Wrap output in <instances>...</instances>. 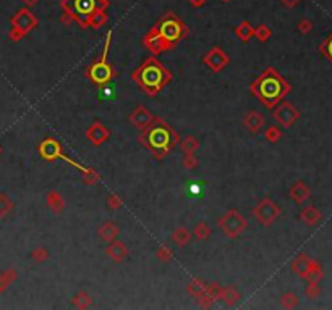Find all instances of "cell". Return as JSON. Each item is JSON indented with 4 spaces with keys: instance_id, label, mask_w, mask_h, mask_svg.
Returning <instances> with one entry per match:
<instances>
[{
    "instance_id": "31",
    "label": "cell",
    "mask_w": 332,
    "mask_h": 310,
    "mask_svg": "<svg viewBox=\"0 0 332 310\" xmlns=\"http://www.w3.org/2000/svg\"><path fill=\"white\" fill-rule=\"evenodd\" d=\"M206 287H208V284L204 283V280H201V278H193L190 283H188L186 291H188V294H190V296L198 297V296H201L204 291H206Z\"/></svg>"
},
{
    "instance_id": "45",
    "label": "cell",
    "mask_w": 332,
    "mask_h": 310,
    "mask_svg": "<svg viewBox=\"0 0 332 310\" xmlns=\"http://www.w3.org/2000/svg\"><path fill=\"white\" fill-rule=\"evenodd\" d=\"M305 296L308 299H318L321 296V286L319 283H308L305 287Z\"/></svg>"
},
{
    "instance_id": "44",
    "label": "cell",
    "mask_w": 332,
    "mask_h": 310,
    "mask_svg": "<svg viewBox=\"0 0 332 310\" xmlns=\"http://www.w3.org/2000/svg\"><path fill=\"white\" fill-rule=\"evenodd\" d=\"M220 289H222V286L220 284H217V283H211V284H208V287H206V294L212 299L214 302H217L219 301V297H220Z\"/></svg>"
},
{
    "instance_id": "12",
    "label": "cell",
    "mask_w": 332,
    "mask_h": 310,
    "mask_svg": "<svg viewBox=\"0 0 332 310\" xmlns=\"http://www.w3.org/2000/svg\"><path fill=\"white\" fill-rule=\"evenodd\" d=\"M203 63L208 66L212 73H220L227 68V65L230 63V57L222 47H212L204 53L203 57Z\"/></svg>"
},
{
    "instance_id": "14",
    "label": "cell",
    "mask_w": 332,
    "mask_h": 310,
    "mask_svg": "<svg viewBox=\"0 0 332 310\" xmlns=\"http://www.w3.org/2000/svg\"><path fill=\"white\" fill-rule=\"evenodd\" d=\"M86 139L90 141L92 146H101V144L107 142L110 139V129L102 121L94 120L86 129Z\"/></svg>"
},
{
    "instance_id": "6",
    "label": "cell",
    "mask_w": 332,
    "mask_h": 310,
    "mask_svg": "<svg viewBox=\"0 0 332 310\" xmlns=\"http://www.w3.org/2000/svg\"><path fill=\"white\" fill-rule=\"evenodd\" d=\"M152 29L159 32L162 37L167 39L169 42H172L175 47H179V44L181 41H185L188 34H190L188 25L175 12H172V10H167V12L160 16L157 23L152 26Z\"/></svg>"
},
{
    "instance_id": "30",
    "label": "cell",
    "mask_w": 332,
    "mask_h": 310,
    "mask_svg": "<svg viewBox=\"0 0 332 310\" xmlns=\"http://www.w3.org/2000/svg\"><path fill=\"white\" fill-rule=\"evenodd\" d=\"M199 147H201V142L193 136H185L183 139H180V149L185 154H195L199 151Z\"/></svg>"
},
{
    "instance_id": "32",
    "label": "cell",
    "mask_w": 332,
    "mask_h": 310,
    "mask_svg": "<svg viewBox=\"0 0 332 310\" xmlns=\"http://www.w3.org/2000/svg\"><path fill=\"white\" fill-rule=\"evenodd\" d=\"M193 236H195L198 241L209 239V236H211V226H209L206 221H199V223L195 225V228H193Z\"/></svg>"
},
{
    "instance_id": "27",
    "label": "cell",
    "mask_w": 332,
    "mask_h": 310,
    "mask_svg": "<svg viewBox=\"0 0 332 310\" xmlns=\"http://www.w3.org/2000/svg\"><path fill=\"white\" fill-rule=\"evenodd\" d=\"M323 278H324V270H323V267H321V263L318 262V260L313 258L311 267H309V270L306 271V275L303 280H306L308 283H319Z\"/></svg>"
},
{
    "instance_id": "24",
    "label": "cell",
    "mask_w": 332,
    "mask_h": 310,
    "mask_svg": "<svg viewBox=\"0 0 332 310\" xmlns=\"http://www.w3.org/2000/svg\"><path fill=\"white\" fill-rule=\"evenodd\" d=\"M107 8L104 7H97L94 12L90 15V18H88V27H91V29H101L104 25H107L109 21V15L106 12Z\"/></svg>"
},
{
    "instance_id": "2",
    "label": "cell",
    "mask_w": 332,
    "mask_h": 310,
    "mask_svg": "<svg viewBox=\"0 0 332 310\" xmlns=\"http://www.w3.org/2000/svg\"><path fill=\"white\" fill-rule=\"evenodd\" d=\"M292 84L282 76L274 66H266L250 84V92L264 105V108L272 110L279 102L289 96Z\"/></svg>"
},
{
    "instance_id": "40",
    "label": "cell",
    "mask_w": 332,
    "mask_h": 310,
    "mask_svg": "<svg viewBox=\"0 0 332 310\" xmlns=\"http://www.w3.org/2000/svg\"><path fill=\"white\" fill-rule=\"evenodd\" d=\"M106 207L109 210H119L123 207V199L117 196V194H109L107 201H106Z\"/></svg>"
},
{
    "instance_id": "35",
    "label": "cell",
    "mask_w": 332,
    "mask_h": 310,
    "mask_svg": "<svg viewBox=\"0 0 332 310\" xmlns=\"http://www.w3.org/2000/svg\"><path fill=\"white\" fill-rule=\"evenodd\" d=\"M282 136H284V132H282L279 126H269L264 131V139L271 144H277L282 139Z\"/></svg>"
},
{
    "instance_id": "25",
    "label": "cell",
    "mask_w": 332,
    "mask_h": 310,
    "mask_svg": "<svg viewBox=\"0 0 332 310\" xmlns=\"http://www.w3.org/2000/svg\"><path fill=\"white\" fill-rule=\"evenodd\" d=\"M219 301H222L227 307H234L240 301V292L235 286H227L220 289V297Z\"/></svg>"
},
{
    "instance_id": "13",
    "label": "cell",
    "mask_w": 332,
    "mask_h": 310,
    "mask_svg": "<svg viewBox=\"0 0 332 310\" xmlns=\"http://www.w3.org/2000/svg\"><path fill=\"white\" fill-rule=\"evenodd\" d=\"M37 152H39L41 158L46 160V162H55L62 157L63 154V146L62 142L55 137H46L44 141L39 142L37 146Z\"/></svg>"
},
{
    "instance_id": "18",
    "label": "cell",
    "mask_w": 332,
    "mask_h": 310,
    "mask_svg": "<svg viewBox=\"0 0 332 310\" xmlns=\"http://www.w3.org/2000/svg\"><path fill=\"white\" fill-rule=\"evenodd\" d=\"M104 252H106V256L115 263H121L130 254L125 242L117 241V239H114L112 242H107V247L104 249Z\"/></svg>"
},
{
    "instance_id": "17",
    "label": "cell",
    "mask_w": 332,
    "mask_h": 310,
    "mask_svg": "<svg viewBox=\"0 0 332 310\" xmlns=\"http://www.w3.org/2000/svg\"><path fill=\"white\" fill-rule=\"evenodd\" d=\"M241 125L245 126L248 132H251V134H258V132H261V129L264 128L266 118L261 112H258V110H250L248 113L243 115Z\"/></svg>"
},
{
    "instance_id": "49",
    "label": "cell",
    "mask_w": 332,
    "mask_h": 310,
    "mask_svg": "<svg viewBox=\"0 0 332 310\" xmlns=\"http://www.w3.org/2000/svg\"><path fill=\"white\" fill-rule=\"evenodd\" d=\"M99 2V5H101V7H104V8H107L109 5H110V0H97Z\"/></svg>"
},
{
    "instance_id": "43",
    "label": "cell",
    "mask_w": 332,
    "mask_h": 310,
    "mask_svg": "<svg viewBox=\"0 0 332 310\" xmlns=\"http://www.w3.org/2000/svg\"><path fill=\"white\" fill-rule=\"evenodd\" d=\"M313 21L311 20H308V18H302L300 21H298V25H297V29H298V32L300 34H303V36H308L309 32L313 31Z\"/></svg>"
},
{
    "instance_id": "39",
    "label": "cell",
    "mask_w": 332,
    "mask_h": 310,
    "mask_svg": "<svg viewBox=\"0 0 332 310\" xmlns=\"http://www.w3.org/2000/svg\"><path fill=\"white\" fill-rule=\"evenodd\" d=\"M13 208V202L10 201V197L7 194H0V218L7 217V215L12 212Z\"/></svg>"
},
{
    "instance_id": "33",
    "label": "cell",
    "mask_w": 332,
    "mask_h": 310,
    "mask_svg": "<svg viewBox=\"0 0 332 310\" xmlns=\"http://www.w3.org/2000/svg\"><path fill=\"white\" fill-rule=\"evenodd\" d=\"M318 49H319V53L332 65V31L329 32V36L326 37L324 41H321Z\"/></svg>"
},
{
    "instance_id": "50",
    "label": "cell",
    "mask_w": 332,
    "mask_h": 310,
    "mask_svg": "<svg viewBox=\"0 0 332 310\" xmlns=\"http://www.w3.org/2000/svg\"><path fill=\"white\" fill-rule=\"evenodd\" d=\"M220 2H222V3H230L232 0H220Z\"/></svg>"
},
{
    "instance_id": "19",
    "label": "cell",
    "mask_w": 332,
    "mask_h": 310,
    "mask_svg": "<svg viewBox=\"0 0 332 310\" xmlns=\"http://www.w3.org/2000/svg\"><path fill=\"white\" fill-rule=\"evenodd\" d=\"M289 196L295 204L303 206V204L311 197V189H309V186L305 181H295L293 186L289 189Z\"/></svg>"
},
{
    "instance_id": "15",
    "label": "cell",
    "mask_w": 332,
    "mask_h": 310,
    "mask_svg": "<svg viewBox=\"0 0 332 310\" xmlns=\"http://www.w3.org/2000/svg\"><path fill=\"white\" fill-rule=\"evenodd\" d=\"M60 158L65 160V162L68 163V165H71V167H73V168L78 170V171H80V175H81V178H83V181H85L88 186H96L97 182L101 181V175H99L94 168H91V167H85V165H81L80 162H75L73 158L66 157L65 154H62V157H60Z\"/></svg>"
},
{
    "instance_id": "16",
    "label": "cell",
    "mask_w": 332,
    "mask_h": 310,
    "mask_svg": "<svg viewBox=\"0 0 332 310\" xmlns=\"http://www.w3.org/2000/svg\"><path fill=\"white\" fill-rule=\"evenodd\" d=\"M154 120V115L149 112V110L145 107V105H136L135 108L131 110L128 115V121L135 126L136 129H145L146 126Z\"/></svg>"
},
{
    "instance_id": "5",
    "label": "cell",
    "mask_w": 332,
    "mask_h": 310,
    "mask_svg": "<svg viewBox=\"0 0 332 310\" xmlns=\"http://www.w3.org/2000/svg\"><path fill=\"white\" fill-rule=\"evenodd\" d=\"M99 5L97 0H60V23L68 26L78 23L81 29H88V18Z\"/></svg>"
},
{
    "instance_id": "4",
    "label": "cell",
    "mask_w": 332,
    "mask_h": 310,
    "mask_svg": "<svg viewBox=\"0 0 332 310\" xmlns=\"http://www.w3.org/2000/svg\"><path fill=\"white\" fill-rule=\"evenodd\" d=\"M110 42H112V31H109L106 34L101 55H99L92 63L88 65L85 70V78L91 82V84L97 86V87L107 86L109 82H112L115 78L119 76V71L115 68V65L110 63L107 60L109 51H110Z\"/></svg>"
},
{
    "instance_id": "20",
    "label": "cell",
    "mask_w": 332,
    "mask_h": 310,
    "mask_svg": "<svg viewBox=\"0 0 332 310\" xmlns=\"http://www.w3.org/2000/svg\"><path fill=\"white\" fill-rule=\"evenodd\" d=\"M311 262H313L311 257H308L306 254L300 252L295 258L292 260L290 268H292L293 273H297L303 280V278H305V275H306V271L309 270V267H311Z\"/></svg>"
},
{
    "instance_id": "23",
    "label": "cell",
    "mask_w": 332,
    "mask_h": 310,
    "mask_svg": "<svg viewBox=\"0 0 332 310\" xmlns=\"http://www.w3.org/2000/svg\"><path fill=\"white\" fill-rule=\"evenodd\" d=\"M298 218H300L306 226H316L319 221L323 220V213H321L314 206H306L305 208H302Z\"/></svg>"
},
{
    "instance_id": "37",
    "label": "cell",
    "mask_w": 332,
    "mask_h": 310,
    "mask_svg": "<svg viewBox=\"0 0 332 310\" xmlns=\"http://www.w3.org/2000/svg\"><path fill=\"white\" fill-rule=\"evenodd\" d=\"M271 36H272V31H271V27L268 26V25H259V26H256L254 27V36L253 37H256L259 42H268L269 39H271Z\"/></svg>"
},
{
    "instance_id": "10",
    "label": "cell",
    "mask_w": 332,
    "mask_h": 310,
    "mask_svg": "<svg viewBox=\"0 0 332 310\" xmlns=\"http://www.w3.org/2000/svg\"><path fill=\"white\" fill-rule=\"evenodd\" d=\"M300 110H298L292 102L282 101L272 108V118L282 128H290L300 118Z\"/></svg>"
},
{
    "instance_id": "8",
    "label": "cell",
    "mask_w": 332,
    "mask_h": 310,
    "mask_svg": "<svg viewBox=\"0 0 332 310\" xmlns=\"http://www.w3.org/2000/svg\"><path fill=\"white\" fill-rule=\"evenodd\" d=\"M217 225L229 239H237L248 228V220L237 208H230L219 218Z\"/></svg>"
},
{
    "instance_id": "38",
    "label": "cell",
    "mask_w": 332,
    "mask_h": 310,
    "mask_svg": "<svg viewBox=\"0 0 332 310\" xmlns=\"http://www.w3.org/2000/svg\"><path fill=\"white\" fill-rule=\"evenodd\" d=\"M16 276H18V273H16L15 270H7L3 271L2 276H0V294L7 289V287L13 283V281L16 280Z\"/></svg>"
},
{
    "instance_id": "1",
    "label": "cell",
    "mask_w": 332,
    "mask_h": 310,
    "mask_svg": "<svg viewBox=\"0 0 332 310\" xmlns=\"http://www.w3.org/2000/svg\"><path fill=\"white\" fill-rule=\"evenodd\" d=\"M138 142L149 151L156 160H164L180 144V134L160 116L154 120L138 134Z\"/></svg>"
},
{
    "instance_id": "36",
    "label": "cell",
    "mask_w": 332,
    "mask_h": 310,
    "mask_svg": "<svg viewBox=\"0 0 332 310\" xmlns=\"http://www.w3.org/2000/svg\"><path fill=\"white\" fill-rule=\"evenodd\" d=\"M298 302H300V299H298V296L295 294V292H292V291L284 292L282 297H280V306L284 309H289V310L295 309L298 306Z\"/></svg>"
},
{
    "instance_id": "47",
    "label": "cell",
    "mask_w": 332,
    "mask_h": 310,
    "mask_svg": "<svg viewBox=\"0 0 332 310\" xmlns=\"http://www.w3.org/2000/svg\"><path fill=\"white\" fill-rule=\"evenodd\" d=\"M186 2L190 3L193 8H201V7H204V5H206L208 0H186Z\"/></svg>"
},
{
    "instance_id": "11",
    "label": "cell",
    "mask_w": 332,
    "mask_h": 310,
    "mask_svg": "<svg viewBox=\"0 0 332 310\" xmlns=\"http://www.w3.org/2000/svg\"><path fill=\"white\" fill-rule=\"evenodd\" d=\"M141 44H143V47H145L149 53L154 55V57H157V55H160V53L170 52V51H174V49H175V46L172 42H169L167 39L160 36L159 32H156L152 29V27L146 32L145 36H143Z\"/></svg>"
},
{
    "instance_id": "48",
    "label": "cell",
    "mask_w": 332,
    "mask_h": 310,
    "mask_svg": "<svg viewBox=\"0 0 332 310\" xmlns=\"http://www.w3.org/2000/svg\"><path fill=\"white\" fill-rule=\"evenodd\" d=\"M39 2V0H23V3H25V7H28V8H31V7H34V5Z\"/></svg>"
},
{
    "instance_id": "42",
    "label": "cell",
    "mask_w": 332,
    "mask_h": 310,
    "mask_svg": "<svg viewBox=\"0 0 332 310\" xmlns=\"http://www.w3.org/2000/svg\"><path fill=\"white\" fill-rule=\"evenodd\" d=\"M31 258L34 260V262H37V263H44L49 258V251L46 247H42V246L36 247L34 251L31 252Z\"/></svg>"
},
{
    "instance_id": "22",
    "label": "cell",
    "mask_w": 332,
    "mask_h": 310,
    "mask_svg": "<svg viewBox=\"0 0 332 310\" xmlns=\"http://www.w3.org/2000/svg\"><path fill=\"white\" fill-rule=\"evenodd\" d=\"M97 234L104 242H112L114 239H117V236L120 234V228L119 225H115L114 221L109 220V221H104V223L99 226Z\"/></svg>"
},
{
    "instance_id": "9",
    "label": "cell",
    "mask_w": 332,
    "mask_h": 310,
    "mask_svg": "<svg viewBox=\"0 0 332 310\" xmlns=\"http://www.w3.org/2000/svg\"><path fill=\"white\" fill-rule=\"evenodd\" d=\"M251 213H253V217L256 218V221L259 225L271 226V225H274L275 221H277V218L280 217L282 208L271 197H263L261 201L254 206Z\"/></svg>"
},
{
    "instance_id": "29",
    "label": "cell",
    "mask_w": 332,
    "mask_h": 310,
    "mask_svg": "<svg viewBox=\"0 0 332 310\" xmlns=\"http://www.w3.org/2000/svg\"><path fill=\"white\" fill-rule=\"evenodd\" d=\"M71 304H73V306L76 309H80V310L90 309L92 306V297L88 294L86 291H78L73 296V299H71Z\"/></svg>"
},
{
    "instance_id": "7",
    "label": "cell",
    "mask_w": 332,
    "mask_h": 310,
    "mask_svg": "<svg viewBox=\"0 0 332 310\" xmlns=\"http://www.w3.org/2000/svg\"><path fill=\"white\" fill-rule=\"evenodd\" d=\"M10 23H12V31L8 36L13 42H18L39 26V18L28 7H23L12 16Z\"/></svg>"
},
{
    "instance_id": "21",
    "label": "cell",
    "mask_w": 332,
    "mask_h": 310,
    "mask_svg": "<svg viewBox=\"0 0 332 310\" xmlns=\"http://www.w3.org/2000/svg\"><path fill=\"white\" fill-rule=\"evenodd\" d=\"M46 204L55 215H60L65 210V199L57 189H51L46 194Z\"/></svg>"
},
{
    "instance_id": "41",
    "label": "cell",
    "mask_w": 332,
    "mask_h": 310,
    "mask_svg": "<svg viewBox=\"0 0 332 310\" xmlns=\"http://www.w3.org/2000/svg\"><path fill=\"white\" fill-rule=\"evenodd\" d=\"M199 165V158L195 154H185V157L181 158V167L185 170H195Z\"/></svg>"
},
{
    "instance_id": "51",
    "label": "cell",
    "mask_w": 332,
    "mask_h": 310,
    "mask_svg": "<svg viewBox=\"0 0 332 310\" xmlns=\"http://www.w3.org/2000/svg\"><path fill=\"white\" fill-rule=\"evenodd\" d=\"M0 152H2V149H0Z\"/></svg>"
},
{
    "instance_id": "28",
    "label": "cell",
    "mask_w": 332,
    "mask_h": 310,
    "mask_svg": "<svg viewBox=\"0 0 332 310\" xmlns=\"http://www.w3.org/2000/svg\"><path fill=\"white\" fill-rule=\"evenodd\" d=\"M234 32L241 42H250L251 37L254 36V26L250 23V21H243V23H240L235 27Z\"/></svg>"
},
{
    "instance_id": "34",
    "label": "cell",
    "mask_w": 332,
    "mask_h": 310,
    "mask_svg": "<svg viewBox=\"0 0 332 310\" xmlns=\"http://www.w3.org/2000/svg\"><path fill=\"white\" fill-rule=\"evenodd\" d=\"M154 256H156V258L159 260V262H162V263H169V262H172L174 260V251L170 247H167V246H159L157 249H156V252H154Z\"/></svg>"
},
{
    "instance_id": "3",
    "label": "cell",
    "mask_w": 332,
    "mask_h": 310,
    "mask_svg": "<svg viewBox=\"0 0 332 310\" xmlns=\"http://www.w3.org/2000/svg\"><path fill=\"white\" fill-rule=\"evenodd\" d=\"M174 75L157 57L149 55L140 66L131 71V81L146 94L148 97H157L159 92L169 86Z\"/></svg>"
},
{
    "instance_id": "46",
    "label": "cell",
    "mask_w": 332,
    "mask_h": 310,
    "mask_svg": "<svg viewBox=\"0 0 332 310\" xmlns=\"http://www.w3.org/2000/svg\"><path fill=\"white\" fill-rule=\"evenodd\" d=\"M279 2L284 5L285 8H295L297 5H300V2H303V0H279Z\"/></svg>"
},
{
    "instance_id": "26",
    "label": "cell",
    "mask_w": 332,
    "mask_h": 310,
    "mask_svg": "<svg viewBox=\"0 0 332 310\" xmlns=\"http://www.w3.org/2000/svg\"><path fill=\"white\" fill-rule=\"evenodd\" d=\"M170 239H172V242L177 247H185V246H188V242L191 241V231L185 228V226H180V228L172 231Z\"/></svg>"
}]
</instances>
